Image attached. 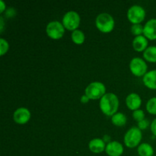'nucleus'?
Here are the masks:
<instances>
[{
    "mask_svg": "<svg viewBox=\"0 0 156 156\" xmlns=\"http://www.w3.org/2000/svg\"><path fill=\"white\" fill-rule=\"evenodd\" d=\"M101 111L107 116L112 117L114 114L117 113L119 108L118 97L114 93H106L99 102Z\"/></svg>",
    "mask_w": 156,
    "mask_h": 156,
    "instance_id": "nucleus-1",
    "label": "nucleus"
},
{
    "mask_svg": "<svg viewBox=\"0 0 156 156\" xmlns=\"http://www.w3.org/2000/svg\"><path fill=\"white\" fill-rule=\"evenodd\" d=\"M95 25L102 33H110L114 30L115 21L112 15L107 12H103L99 14L96 18Z\"/></svg>",
    "mask_w": 156,
    "mask_h": 156,
    "instance_id": "nucleus-2",
    "label": "nucleus"
},
{
    "mask_svg": "<svg viewBox=\"0 0 156 156\" xmlns=\"http://www.w3.org/2000/svg\"><path fill=\"white\" fill-rule=\"evenodd\" d=\"M142 138H143V134L141 129H139L137 126H132L125 133L123 142L125 146L133 149L140 146Z\"/></svg>",
    "mask_w": 156,
    "mask_h": 156,
    "instance_id": "nucleus-3",
    "label": "nucleus"
},
{
    "mask_svg": "<svg viewBox=\"0 0 156 156\" xmlns=\"http://www.w3.org/2000/svg\"><path fill=\"white\" fill-rule=\"evenodd\" d=\"M85 93L90 100H98L106 94V87L102 82H93L87 85Z\"/></svg>",
    "mask_w": 156,
    "mask_h": 156,
    "instance_id": "nucleus-4",
    "label": "nucleus"
},
{
    "mask_svg": "<svg viewBox=\"0 0 156 156\" xmlns=\"http://www.w3.org/2000/svg\"><path fill=\"white\" fill-rule=\"evenodd\" d=\"M81 22V18L78 12L75 11H69L62 17V24L64 27L69 30H77Z\"/></svg>",
    "mask_w": 156,
    "mask_h": 156,
    "instance_id": "nucleus-5",
    "label": "nucleus"
},
{
    "mask_svg": "<svg viewBox=\"0 0 156 156\" xmlns=\"http://www.w3.org/2000/svg\"><path fill=\"white\" fill-rule=\"evenodd\" d=\"M65 27L62 23L58 21H50L46 27L47 36L53 40H59L62 37L65 33Z\"/></svg>",
    "mask_w": 156,
    "mask_h": 156,
    "instance_id": "nucleus-6",
    "label": "nucleus"
},
{
    "mask_svg": "<svg viewBox=\"0 0 156 156\" xmlns=\"http://www.w3.org/2000/svg\"><path fill=\"white\" fill-rule=\"evenodd\" d=\"M146 18V11L139 5H132L127 11V18L133 24H140Z\"/></svg>",
    "mask_w": 156,
    "mask_h": 156,
    "instance_id": "nucleus-7",
    "label": "nucleus"
},
{
    "mask_svg": "<svg viewBox=\"0 0 156 156\" xmlns=\"http://www.w3.org/2000/svg\"><path fill=\"white\" fill-rule=\"evenodd\" d=\"M148 66L146 61L140 57H134L129 62V69L137 77L144 76L147 73Z\"/></svg>",
    "mask_w": 156,
    "mask_h": 156,
    "instance_id": "nucleus-8",
    "label": "nucleus"
},
{
    "mask_svg": "<svg viewBox=\"0 0 156 156\" xmlns=\"http://www.w3.org/2000/svg\"><path fill=\"white\" fill-rule=\"evenodd\" d=\"M31 114L26 108H19L15 110L13 114V120L18 124H25L30 120Z\"/></svg>",
    "mask_w": 156,
    "mask_h": 156,
    "instance_id": "nucleus-9",
    "label": "nucleus"
},
{
    "mask_svg": "<svg viewBox=\"0 0 156 156\" xmlns=\"http://www.w3.org/2000/svg\"><path fill=\"white\" fill-rule=\"evenodd\" d=\"M143 34L151 41L156 40V18H152L145 24Z\"/></svg>",
    "mask_w": 156,
    "mask_h": 156,
    "instance_id": "nucleus-10",
    "label": "nucleus"
},
{
    "mask_svg": "<svg viewBox=\"0 0 156 156\" xmlns=\"http://www.w3.org/2000/svg\"><path fill=\"white\" fill-rule=\"evenodd\" d=\"M123 146L117 141H111L108 143L105 149V152L109 156H120L123 153Z\"/></svg>",
    "mask_w": 156,
    "mask_h": 156,
    "instance_id": "nucleus-11",
    "label": "nucleus"
},
{
    "mask_svg": "<svg viewBox=\"0 0 156 156\" xmlns=\"http://www.w3.org/2000/svg\"><path fill=\"white\" fill-rule=\"evenodd\" d=\"M126 105L131 111L138 110L142 105L141 97L136 93H131L126 98Z\"/></svg>",
    "mask_w": 156,
    "mask_h": 156,
    "instance_id": "nucleus-12",
    "label": "nucleus"
},
{
    "mask_svg": "<svg viewBox=\"0 0 156 156\" xmlns=\"http://www.w3.org/2000/svg\"><path fill=\"white\" fill-rule=\"evenodd\" d=\"M106 146L105 141L100 138L93 139L88 143V148L90 151L95 154L101 153L102 152H104L106 149Z\"/></svg>",
    "mask_w": 156,
    "mask_h": 156,
    "instance_id": "nucleus-13",
    "label": "nucleus"
},
{
    "mask_svg": "<svg viewBox=\"0 0 156 156\" xmlns=\"http://www.w3.org/2000/svg\"><path fill=\"white\" fill-rule=\"evenodd\" d=\"M133 47L137 52H144L148 47V39L144 35L135 37L133 41Z\"/></svg>",
    "mask_w": 156,
    "mask_h": 156,
    "instance_id": "nucleus-14",
    "label": "nucleus"
},
{
    "mask_svg": "<svg viewBox=\"0 0 156 156\" xmlns=\"http://www.w3.org/2000/svg\"><path fill=\"white\" fill-rule=\"evenodd\" d=\"M143 82L145 86L149 89H156V69L151 70L143 76Z\"/></svg>",
    "mask_w": 156,
    "mask_h": 156,
    "instance_id": "nucleus-15",
    "label": "nucleus"
},
{
    "mask_svg": "<svg viewBox=\"0 0 156 156\" xmlns=\"http://www.w3.org/2000/svg\"><path fill=\"white\" fill-rule=\"evenodd\" d=\"M137 152L140 156H153L154 149L150 144L144 143L138 146Z\"/></svg>",
    "mask_w": 156,
    "mask_h": 156,
    "instance_id": "nucleus-16",
    "label": "nucleus"
},
{
    "mask_svg": "<svg viewBox=\"0 0 156 156\" xmlns=\"http://www.w3.org/2000/svg\"><path fill=\"white\" fill-rule=\"evenodd\" d=\"M126 120H127V118L123 113H116L111 117V122L114 126H123L126 125Z\"/></svg>",
    "mask_w": 156,
    "mask_h": 156,
    "instance_id": "nucleus-17",
    "label": "nucleus"
},
{
    "mask_svg": "<svg viewBox=\"0 0 156 156\" xmlns=\"http://www.w3.org/2000/svg\"><path fill=\"white\" fill-rule=\"evenodd\" d=\"M143 57L149 62H156V47L151 46L143 52Z\"/></svg>",
    "mask_w": 156,
    "mask_h": 156,
    "instance_id": "nucleus-18",
    "label": "nucleus"
},
{
    "mask_svg": "<svg viewBox=\"0 0 156 156\" xmlns=\"http://www.w3.org/2000/svg\"><path fill=\"white\" fill-rule=\"evenodd\" d=\"M71 38L73 43H75L77 45H81L85 41V34L83 33V31H82L81 30H79V29L72 32Z\"/></svg>",
    "mask_w": 156,
    "mask_h": 156,
    "instance_id": "nucleus-19",
    "label": "nucleus"
},
{
    "mask_svg": "<svg viewBox=\"0 0 156 156\" xmlns=\"http://www.w3.org/2000/svg\"><path fill=\"white\" fill-rule=\"evenodd\" d=\"M146 110L151 114L156 115V97L149 99L146 103Z\"/></svg>",
    "mask_w": 156,
    "mask_h": 156,
    "instance_id": "nucleus-20",
    "label": "nucleus"
},
{
    "mask_svg": "<svg viewBox=\"0 0 156 156\" xmlns=\"http://www.w3.org/2000/svg\"><path fill=\"white\" fill-rule=\"evenodd\" d=\"M143 29H144V26L142 25L141 24H135L131 26L130 30L131 33L135 35L136 37H137L143 34Z\"/></svg>",
    "mask_w": 156,
    "mask_h": 156,
    "instance_id": "nucleus-21",
    "label": "nucleus"
},
{
    "mask_svg": "<svg viewBox=\"0 0 156 156\" xmlns=\"http://www.w3.org/2000/svg\"><path fill=\"white\" fill-rule=\"evenodd\" d=\"M9 49V44L8 41L4 38H1L0 39V54L1 56H4Z\"/></svg>",
    "mask_w": 156,
    "mask_h": 156,
    "instance_id": "nucleus-22",
    "label": "nucleus"
},
{
    "mask_svg": "<svg viewBox=\"0 0 156 156\" xmlns=\"http://www.w3.org/2000/svg\"><path fill=\"white\" fill-rule=\"evenodd\" d=\"M133 117L137 122H140L145 119V113L143 110H136L133 112Z\"/></svg>",
    "mask_w": 156,
    "mask_h": 156,
    "instance_id": "nucleus-23",
    "label": "nucleus"
},
{
    "mask_svg": "<svg viewBox=\"0 0 156 156\" xmlns=\"http://www.w3.org/2000/svg\"><path fill=\"white\" fill-rule=\"evenodd\" d=\"M149 124H150L149 120L148 119H144L142 121L138 122V123H137V127L140 129H141V130H143V129H147L149 127Z\"/></svg>",
    "mask_w": 156,
    "mask_h": 156,
    "instance_id": "nucleus-24",
    "label": "nucleus"
},
{
    "mask_svg": "<svg viewBox=\"0 0 156 156\" xmlns=\"http://www.w3.org/2000/svg\"><path fill=\"white\" fill-rule=\"evenodd\" d=\"M15 15H16V11L13 8H9L6 9L5 13V16L6 18H13Z\"/></svg>",
    "mask_w": 156,
    "mask_h": 156,
    "instance_id": "nucleus-25",
    "label": "nucleus"
},
{
    "mask_svg": "<svg viewBox=\"0 0 156 156\" xmlns=\"http://www.w3.org/2000/svg\"><path fill=\"white\" fill-rule=\"evenodd\" d=\"M150 129L151 131H152V134H153L155 136H156V118L152 120V122L150 124Z\"/></svg>",
    "mask_w": 156,
    "mask_h": 156,
    "instance_id": "nucleus-26",
    "label": "nucleus"
},
{
    "mask_svg": "<svg viewBox=\"0 0 156 156\" xmlns=\"http://www.w3.org/2000/svg\"><path fill=\"white\" fill-rule=\"evenodd\" d=\"M90 101L89 98H88L85 94H83V95H82L80 98V101L82 102V104H87L88 101Z\"/></svg>",
    "mask_w": 156,
    "mask_h": 156,
    "instance_id": "nucleus-27",
    "label": "nucleus"
},
{
    "mask_svg": "<svg viewBox=\"0 0 156 156\" xmlns=\"http://www.w3.org/2000/svg\"><path fill=\"white\" fill-rule=\"evenodd\" d=\"M6 10V6L4 2L2 0H0V13L4 12V11Z\"/></svg>",
    "mask_w": 156,
    "mask_h": 156,
    "instance_id": "nucleus-28",
    "label": "nucleus"
},
{
    "mask_svg": "<svg viewBox=\"0 0 156 156\" xmlns=\"http://www.w3.org/2000/svg\"><path fill=\"white\" fill-rule=\"evenodd\" d=\"M102 140L105 141V143H111V136H110L109 135H108V134H105V136H103V138H102Z\"/></svg>",
    "mask_w": 156,
    "mask_h": 156,
    "instance_id": "nucleus-29",
    "label": "nucleus"
},
{
    "mask_svg": "<svg viewBox=\"0 0 156 156\" xmlns=\"http://www.w3.org/2000/svg\"><path fill=\"white\" fill-rule=\"evenodd\" d=\"M3 28H4V18L2 16L0 17V30L1 33H2Z\"/></svg>",
    "mask_w": 156,
    "mask_h": 156,
    "instance_id": "nucleus-30",
    "label": "nucleus"
}]
</instances>
